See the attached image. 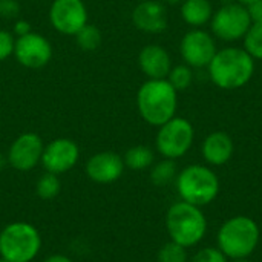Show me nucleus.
Returning a JSON list of instances; mask_svg holds the SVG:
<instances>
[{"mask_svg":"<svg viewBox=\"0 0 262 262\" xmlns=\"http://www.w3.org/2000/svg\"><path fill=\"white\" fill-rule=\"evenodd\" d=\"M209 68L210 80L220 89L233 91L246 86L255 72V58L239 48L216 51Z\"/></svg>","mask_w":262,"mask_h":262,"instance_id":"nucleus-1","label":"nucleus"},{"mask_svg":"<svg viewBox=\"0 0 262 262\" xmlns=\"http://www.w3.org/2000/svg\"><path fill=\"white\" fill-rule=\"evenodd\" d=\"M178 92L166 80H147L137 92V107L141 118L155 127L163 126L175 117Z\"/></svg>","mask_w":262,"mask_h":262,"instance_id":"nucleus-2","label":"nucleus"},{"mask_svg":"<svg viewBox=\"0 0 262 262\" xmlns=\"http://www.w3.org/2000/svg\"><path fill=\"white\" fill-rule=\"evenodd\" d=\"M166 230L170 241L189 249L203 241L207 233V220L201 207L186 201L175 203L166 213Z\"/></svg>","mask_w":262,"mask_h":262,"instance_id":"nucleus-3","label":"nucleus"},{"mask_svg":"<svg viewBox=\"0 0 262 262\" xmlns=\"http://www.w3.org/2000/svg\"><path fill=\"white\" fill-rule=\"evenodd\" d=\"M261 230L255 220L246 215L229 218L218 230V249L229 259H244L253 255Z\"/></svg>","mask_w":262,"mask_h":262,"instance_id":"nucleus-4","label":"nucleus"},{"mask_svg":"<svg viewBox=\"0 0 262 262\" xmlns=\"http://www.w3.org/2000/svg\"><path fill=\"white\" fill-rule=\"evenodd\" d=\"M175 186L181 201L198 207L213 203L220 193L216 173L201 164H192L183 169L175 178Z\"/></svg>","mask_w":262,"mask_h":262,"instance_id":"nucleus-5","label":"nucleus"},{"mask_svg":"<svg viewBox=\"0 0 262 262\" xmlns=\"http://www.w3.org/2000/svg\"><path fill=\"white\" fill-rule=\"evenodd\" d=\"M41 249V236L35 226L15 221L0 232V258L9 262H32Z\"/></svg>","mask_w":262,"mask_h":262,"instance_id":"nucleus-6","label":"nucleus"},{"mask_svg":"<svg viewBox=\"0 0 262 262\" xmlns=\"http://www.w3.org/2000/svg\"><path fill=\"white\" fill-rule=\"evenodd\" d=\"M195 138V129L192 123L183 117H173L167 123L158 127L155 138L157 150L169 160H177L184 157Z\"/></svg>","mask_w":262,"mask_h":262,"instance_id":"nucleus-7","label":"nucleus"},{"mask_svg":"<svg viewBox=\"0 0 262 262\" xmlns=\"http://www.w3.org/2000/svg\"><path fill=\"white\" fill-rule=\"evenodd\" d=\"M252 23L247 8L238 2H232L223 5L212 15L210 28L215 37L226 41H235L244 38Z\"/></svg>","mask_w":262,"mask_h":262,"instance_id":"nucleus-8","label":"nucleus"},{"mask_svg":"<svg viewBox=\"0 0 262 262\" xmlns=\"http://www.w3.org/2000/svg\"><path fill=\"white\" fill-rule=\"evenodd\" d=\"M88 8L83 0H54L49 8L52 28L64 35H75L88 25Z\"/></svg>","mask_w":262,"mask_h":262,"instance_id":"nucleus-9","label":"nucleus"},{"mask_svg":"<svg viewBox=\"0 0 262 262\" xmlns=\"http://www.w3.org/2000/svg\"><path fill=\"white\" fill-rule=\"evenodd\" d=\"M14 57L28 69H40L51 61L52 45L45 35L31 31L29 34L15 38Z\"/></svg>","mask_w":262,"mask_h":262,"instance_id":"nucleus-10","label":"nucleus"},{"mask_svg":"<svg viewBox=\"0 0 262 262\" xmlns=\"http://www.w3.org/2000/svg\"><path fill=\"white\" fill-rule=\"evenodd\" d=\"M43 147V140L37 134H20L8 149L6 163L18 172H29L41 161Z\"/></svg>","mask_w":262,"mask_h":262,"instance_id":"nucleus-11","label":"nucleus"},{"mask_svg":"<svg viewBox=\"0 0 262 262\" xmlns=\"http://www.w3.org/2000/svg\"><path fill=\"white\" fill-rule=\"evenodd\" d=\"M80 160V149L69 138H55L43 147L41 166L45 172L63 175L75 167Z\"/></svg>","mask_w":262,"mask_h":262,"instance_id":"nucleus-12","label":"nucleus"},{"mask_svg":"<svg viewBox=\"0 0 262 262\" xmlns=\"http://www.w3.org/2000/svg\"><path fill=\"white\" fill-rule=\"evenodd\" d=\"M180 52L187 66L204 68L209 66L215 57L216 43L209 32L196 28L184 34L180 45Z\"/></svg>","mask_w":262,"mask_h":262,"instance_id":"nucleus-13","label":"nucleus"},{"mask_svg":"<svg viewBox=\"0 0 262 262\" xmlns=\"http://www.w3.org/2000/svg\"><path fill=\"white\" fill-rule=\"evenodd\" d=\"M124 169L126 166L123 157L111 150H104L92 155L84 167L88 178L97 184H112L118 181Z\"/></svg>","mask_w":262,"mask_h":262,"instance_id":"nucleus-14","label":"nucleus"},{"mask_svg":"<svg viewBox=\"0 0 262 262\" xmlns=\"http://www.w3.org/2000/svg\"><path fill=\"white\" fill-rule=\"evenodd\" d=\"M132 23L137 29L147 34H160L167 29V11L161 2L144 0L132 11Z\"/></svg>","mask_w":262,"mask_h":262,"instance_id":"nucleus-15","label":"nucleus"},{"mask_svg":"<svg viewBox=\"0 0 262 262\" xmlns=\"http://www.w3.org/2000/svg\"><path fill=\"white\" fill-rule=\"evenodd\" d=\"M138 64L141 72L149 80H161L167 78L172 61L169 52L160 45H147L138 54Z\"/></svg>","mask_w":262,"mask_h":262,"instance_id":"nucleus-16","label":"nucleus"},{"mask_svg":"<svg viewBox=\"0 0 262 262\" xmlns=\"http://www.w3.org/2000/svg\"><path fill=\"white\" fill-rule=\"evenodd\" d=\"M233 149L235 146H233V140L230 138V135L218 130L206 137L201 152H203L206 163H209L210 166H224L226 163L230 161L233 155Z\"/></svg>","mask_w":262,"mask_h":262,"instance_id":"nucleus-17","label":"nucleus"},{"mask_svg":"<svg viewBox=\"0 0 262 262\" xmlns=\"http://www.w3.org/2000/svg\"><path fill=\"white\" fill-rule=\"evenodd\" d=\"M213 8L209 0H184L181 3V17L183 20L193 26L200 28L212 20Z\"/></svg>","mask_w":262,"mask_h":262,"instance_id":"nucleus-18","label":"nucleus"},{"mask_svg":"<svg viewBox=\"0 0 262 262\" xmlns=\"http://www.w3.org/2000/svg\"><path fill=\"white\" fill-rule=\"evenodd\" d=\"M154 160H155L154 150L143 144L127 149L123 157L124 166L130 170H146V169L152 167Z\"/></svg>","mask_w":262,"mask_h":262,"instance_id":"nucleus-19","label":"nucleus"},{"mask_svg":"<svg viewBox=\"0 0 262 262\" xmlns=\"http://www.w3.org/2000/svg\"><path fill=\"white\" fill-rule=\"evenodd\" d=\"M177 175L178 173H177L175 160L164 158V160L152 164V169H150V181H152V184H155L158 187H164V186L170 184L172 181H175Z\"/></svg>","mask_w":262,"mask_h":262,"instance_id":"nucleus-20","label":"nucleus"},{"mask_svg":"<svg viewBox=\"0 0 262 262\" xmlns=\"http://www.w3.org/2000/svg\"><path fill=\"white\" fill-rule=\"evenodd\" d=\"M58 177L60 175L45 172L35 184L37 196L45 201H49V200H54L55 196H58V193L61 192V181Z\"/></svg>","mask_w":262,"mask_h":262,"instance_id":"nucleus-21","label":"nucleus"},{"mask_svg":"<svg viewBox=\"0 0 262 262\" xmlns=\"http://www.w3.org/2000/svg\"><path fill=\"white\" fill-rule=\"evenodd\" d=\"M75 40H77V45L81 51L92 52V51L100 48L103 37H101V31L97 26L88 23L75 34Z\"/></svg>","mask_w":262,"mask_h":262,"instance_id":"nucleus-22","label":"nucleus"},{"mask_svg":"<svg viewBox=\"0 0 262 262\" xmlns=\"http://www.w3.org/2000/svg\"><path fill=\"white\" fill-rule=\"evenodd\" d=\"M244 49L255 58L262 60V20L253 21L244 35Z\"/></svg>","mask_w":262,"mask_h":262,"instance_id":"nucleus-23","label":"nucleus"},{"mask_svg":"<svg viewBox=\"0 0 262 262\" xmlns=\"http://www.w3.org/2000/svg\"><path fill=\"white\" fill-rule=\"evenodd\" d=\"M192 78H193V74H192V69L190 66L187 64H178L175 68L170 69L169 75H167V81L173 86V89L177 92L180 91H186L190 83H192Z\"/></svg>","mask_w":262,"mask_h":262,"instance_id":"nucleus-24","label":"nucleus"},{"mask_svg":"<svg viewBox=\"0 0 262 262\" xmlns=\"http://www.w3.org/2000/svg\"><path fill=\"white\" fill-rule=\"evenodd\" d=\"M157 259L158 262H187V249L173 241H169L158 250Z\"/></svg>","mask_w":262,"mask_h":262,"instance_id":"nucleus-25","label":"nucleus"},{"mask_svg":"<svg viewBox=\"0 0 262 262\" xmlns=\"http://www.w3.org/2000/svg\"><path fill=\"white\" fill-rule=\"evenodd\" d=\"M227 256L218 247H206L196 252L190 262H227Z\"/></svg>","mask_w":262,"mask_h":262,"instance_id":"nucleus-26","label":"nucleus"},{"mask_svg":"<svg viewBox=\"0 0 262 262\" xmlns=\"http://www.w3.org/2000/svg\"><path fill=\"white\" fill-rule=\"evenodd\" d=\"M15 38L9 31L0 29V61H5L11 55H14Z\"/></svg>","mask_w":262,"mask_h":262,"instance_id":"nucleus-27","label":"nucleus"},{"mask_svg":"<svg viewBox=\"0 0 262 262\" xmlns=\"http://www.w3.org/2000/svg\"><path fill=\"white\" fill-rule=\"evenodd\" d=\"M20 14V3L17 0H0V17L15 18Z\"/></svg>","mask_w":262,"mask_h":262,"instance_id":"nucleus-28","label":"nucleus"},{"mask_svg":"<svg viewBox=\"0 0 262 262\" xmlns=\"http://www.w3.org/2000/svg\"><path fill=\"white\" fill-rule=\"evenodd\" d=\"M247 11H249V15L252 18V21H259L262 20V0H258L249 6H246Z\"/></svg>","mask_w":262,"mask_h":262,"instance_id":"nucleus-29","label":"nucleus"},{"mask_svg":"<svg viewBox=\"0 0 262 262\" xmlns=\"http://www.w3.org/2000/svg\"><path fill=\"white\" fill-rule=\"evenodd\" d=\"M31 32V25L26 20H17L14 23V35L15 37H21Z\"/></svg>","mask_w":262,"mask_h":262,"instance_id":"nucleus-30","label":"nucleus"},{"mask_svg":"<svg viewBox=\"0 0 262 262\" xmlns=\"http://www.w3.org/2000/svg\"><path fill=\"white\" fill-rule=\"evenodd\" d=\"M43 262H75L74 259H71L69 256H66V255H51V256H48L46 259Z\"/></svg>","mask_w":262,"mask_h":262,"instance_id":"nucleus-31","label":"nucleus"},{"mask_svg":"<svg viewBox=\"0 0 262 262\" xmlns=\"http://www.w3.org/2000/svg\"><path fill=\"white\" fill-rule=\"evenodd\" d=\"M255 2H258V0H238V3H241V5H244V6H249V5H252V3H255Z\"/></svg>","mask_w":262,"mask_h":262,"instance_id":"nucleus-32","label":"nucleus"},{"mask_svg":"<svg viewBox=\"0 0 262 262\" xmlns=\"http://www.w3.org/2000/svg\"><path fill=\"white\" fill-rule=\"evenodd\" d=\"M184 0H167V3H170V5H181Z\"/></svg>","mask_w":262,"mask_h":262,"instance_id":"nucleus-33","label":"nucleus"},{"mask_svg":"<svg viewBox=\"0 0 262 262\" xmlns=\"http://www.w3.org/2000/svg\"><path fill=\"white\" fill-rule=\"evenodd\" d=\"M233 262H252V261H249V258H244V259H233Z\"/></svg>","mask_w":262,"mask_h":262,"instance_id":"nucleus-34","label":"nucleus"},{"mask_svg":"<svg viewBox=\"0 0 262 262\" xmlns=\"http://www.w3.org/2000/svg\"><path fill=\"white\" fill-rule=\"evenodd\" d=\"M0 262H9V261H6V259H3V258H0Z\"/></svg>","mask_w":262,"mask_h":262,"instance_id":"nucleus-35","label":"nucleus"}]
</instances>
